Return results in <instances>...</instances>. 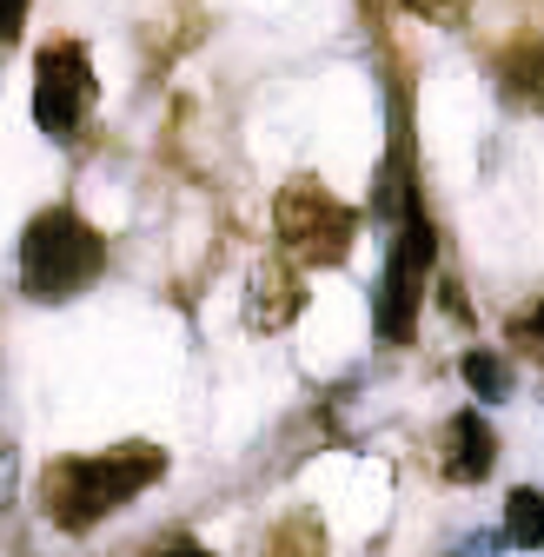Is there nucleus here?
<instances>
[{
	"mask_svg": "<svg viewBox=\"0 0 544 557\" xmlns=\"http://www.w3.org/2000/svg\"><path fill=\"white\" fill-rule=\"evenodd\" d=\"M505 544L544 550V492L537 484H518V492L505 498Z\"/></svg>",
	"mask_w": 544,
	"mask_h": 557,
	"instance_id": "9",
	"label": "nucleus"
},
{
	"mask_svg": "<svg viewBox=\"0 0 544 557\" xmlns=\"http://www.w3.org/2000/svg\"><path fill=\"white\" fill-rule=\"evenodd\" d=\"M87 113H94V60H87V47L81 40L40 47V60H34V126L66 147V139H81Z\"/></svg>",
	"mask_w": 544,
	"mask_h": 557,
	"instance_id": "5",
	"label": "nucleus"
},
{
	"mask_svg": "<svg viewBox=\"0 0 544 557\" xmlns=\"http://www.w3.org/2000/svg\"><path fill=\"white\" fill-rule=\"evenodd\" d=\"M505 338H511V352H524V359H537V366H544V299H537V306H524V312H511Z\"/></svg>",
	"mask_w": 544,
	"mask_h": 557,
	"instance_id": "11",
	"label": "nucleus"
},
{
	"mask_svg": "<svg viewBox=\"0 0 544 557\" xmlns=\"http://www.w3.org/2000/svg\"><path fill=\"white\" fill-rule=\"evenodd\" d=\"M398 8H405V14H419V21H432V27H458L471 0H398Z\"/></svg>",
	"mask_w": 544,
	"mask_h": 557,
	"instance_id": "12",
	"label": "nucleus"
},
{
	"mask_svg": "<svg viewBox=\"0 0 544 557\" xmlns=\"http://www.w3.org/2000/svg\"><path fill=\"white\" fill-rule=\"evenodd\" d=\"M498 465V432H492V418L485 411H452L445 418V432H438V471L445 484H485Z\"/></svg>",
	"mask_w": 544,
	"mask_h": 557,
	"instance_id": "6",
	"label": "nucleus"
},
{
	"mask_svg": "<svg viewBox=\"0 0 544 557\" xmlns=\"http://www.w3.org/2000/svg\"><path fill=\"white\" fill-rule=\"evenodd\" d=\"M498 100H505L511 113L544 107V47H511V53L498 60Z\"/></svg>",
	"mask_w": 544,
	"mask_h": 557,
	"instance_id": "8",
	"label": "nucleus"
},
{
	"mask_svg": "<svg viewBox=\"0 0 544 557\" xmlns=\"http://www.w3.org/2000/svg\"><path fill=\"white\" fill-rule=\"evenodd\" d=\"M272 226L293 265H338L359 239V206L332 199L319 180H286L280 206H272Z\"/></svg>",
	"mask_w": 544,
	"mask_h": 557,
	"instance_id": "4",
	"label": "nucleus"
},
{
	"mask_svg": "<svg viewBox=\"0 0 544 557\" xmlns=\"http://www.w3.org/2000/svg\"><path fill=\"white\" fill-rule=\"evenodd\" d=\"M153 557H213V550L199 544V537H166V544H160Z\"/></svg>",
	"mask_w": 544,
	"mask_h": 557,
	"instance_id": "14",
	"label": "nucleus"
},
{
	"mask_svg": "<svg viewBox=\"0 0 544 557\" xmlns=\"http://www.w3.org/2000/svg\"><path fill=\"white\" fill-rule=\"evenodd\" d=\"M299 312V272L293 265H280V259H265L259 272H252V325H286Z\"/></svg>",
	"mask_w": 544,
	"mask_h": 557,
	"instance_id": "7",
	"label": "nucleus"
},
{
	"mask_svg": "<svg viewBox=\"0 0 544 557\" xmlns=\"http://www.w3.org/2000/svg\"><path fill=\"white\" fill-rule=\"evenodd\" d=\"M432 220L419 206V186H405L398 199V226H392V252H385V272H379V299H372V325L379 338H412L419 325V306H425V278H432Z\"/></svg>",
	"mask_w": 544,
	"mask_h": 557,
	"instance_id": "3",
	"label": "nucleus"
},
{
	"mask_svg": "<svg viewBox=\"0 0 544 557\" xmlns=\"http://www.w3.org/2000/svg\"><path fill=\"white\" fill-rule=\"evenodd\" d=\"M27 8H34V0H0V53H8V47L21 40V27H27Z\"/></svg>",
	"mask_w": 544,
	"mask_h": 557,
	"instance_id": "13",
	"label": "nucleus"
},
{
	"mask_svg": "<svg viewBox=\"0 0 544 557\" xmlns=\"http://www.w3.org/2000/svg\"><path fill=\"white\" fill-rule=\"evenodd\" d=\"M100 272H107V239L74 206H47V213L27 220V233H21V293L34 306L81 299Z\"/></svg>",
	"mask_w": 544,
	"mask_h": 557,
	"instance_id": "2",
	"label": "nucleus"
},
{
	"mask_svg": "<svg viewBox=\"0 0 544 557\" xmlns=\"http://www.w3.org/2000/svg\"><path fill=\"white\" fill-rule=\"evenodd\" d=\"M166 478V451L160 445H113V451H74L47 465L40 478V498L47 518L60 531H94L100 518H113L120 505H133L147 484Z\"/></svg>",
	"mask_w": 544,
	"mask_h": 557,
	"instance_id": "1",
	"label": "nucleus"
},
{
	"mask_svg": "<svg viewBox=\"0 0 544 557\" xmlns=\"http://www.w3.org/2000/svg\"><path fill=\"white\" fill-rule=\"evenodd\" d=\"M458 372H465V385L479 398H511V366L498 352H485V345H471V352L458 359Z\"/></svg>",
	"mask_w": 544,
	"mask_h": 557,
	"instance_id": "10",
	"label": "nucleus"
}]
</instances>
